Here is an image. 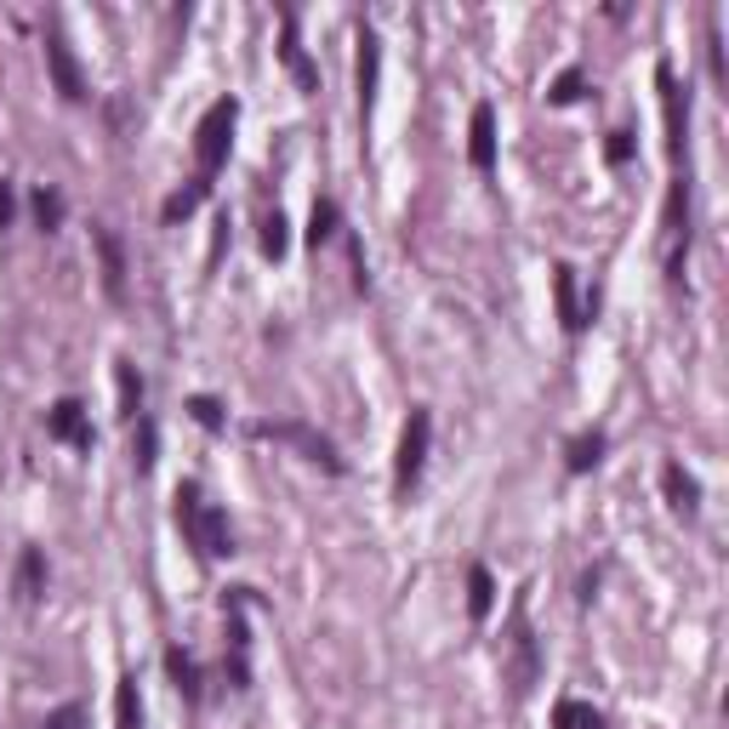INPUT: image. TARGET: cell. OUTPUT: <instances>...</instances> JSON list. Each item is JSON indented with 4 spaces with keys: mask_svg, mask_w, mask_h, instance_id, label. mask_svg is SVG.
<instances>
[{
    "mask_svg": "<svg viewBox=\"0 0 729 729\" xmlns=\"http://www.w3.org/2000/svg\"><path fill=\"white\" fill-rule=\"evenodd\" d=\"M542 678V656H536V633L524 627V604L513 610V696H530V684Z\"/></svg>",
    "mask_w": 729,
    "mask_h": 729,
    "instance_id": "cell-9",
    "label": "cell"
},
{
    "mask_svg": "<svg viewBox=\"0 0 729 729\" xmlns=\"http://www.w3.org/2000/svg\"><path fill=\"white\" fill-rule=\"evenodd\" d=\"M491 610H496V581H491V570H484V564H473L467 570V615L484 621Z\"/></svg>",
    "mask_w": 729,
    "mask_h": 729,
    "instance_id": "cell-21",
    "label": "cell"
},
{
    "mask_svg": "<svg viewBox=\"0 0 729 729\" xmlns=\"http://www.w3.org/2000/svg\"><path fill=\"white\" fill-rule=\"evenodd\" d=\"M427 445H433V416L427 405H416L405 416V433H400V456H394V491L411 496L422 484V467H427Z\"/></svg>",
    "mask_w": 729,
    "mask_h": 729,
    "instance_id": "cell-3",
    "label": "cell"
},
{
    "mask_svg": "<svg viewBox=\"0 0 729 729\" xmlns=\"http://www.w3.org/2000/svg\"><path fill=\"white\" fill-rule=\"evenodd\" d=\"M12 217H18V194H12V183H7V177H0V228H7Z\"/></svg>",
    "mask_w": 729,
    "mask_h": 729,
    "instance_id": "cell-32",
    "label": "cell"
},
{
    "mask_svg": "<svg viewBox=\"0 0 729 729\" xmlns=\"http://www.w3.org/2000/svg\"><path fill=\"white\" fill-rule=\"evenodd\" d=\"M359 120H371V109H376V80H382V40H376V29L365 23L359 29Z\"/></svg>",
    "mask_w": 729,
    "mask_h": 729,
    "instance_id": "cell-11",
    "label": "cell"
},
{
    "mask_svg": "<svg viewBox=\"0 0 729 729\" xmlns=\"http://www.w3.org/2000/svg\"><path fill=\"white\" fill-rule=\"evenodd\" d=\"M252 433L257 440H274V445H297L308 462H319L325 473H343V456H336V445L325 440L319 427H308V422H252Z\"/></svg>",
    "mask_w": 729,
    "mask_h": 729,
    "instance_id": "cell-4",
    "label": "cell"
},
{
    "mask_svg": "<svg viewBox=\"0 0 729 729\" xmlns=\"http://www.w3.org/2000/svg\"><path fill=\"white\" fill-rule=\"evenodd\" d=\"M46 433H52V440H63V445H75V451H91V445H97L91 411H86L80 400H58L52 411H46Z\"/></svg>",
    "mask_w": 729,
    "mask_h": 729,
    "instance_id": "cell-8",
    "label": "cell"
},
{
    "mask_svg": "<svg viewBox=\"0 0 729 729\" xmlns=\"http://www.w3.org/2000/svg\"><path fill=\"white\" fill-rule=\"evenodd\" d=\"M467 160H473V171H496V109H491V104H473Z\"/></svg>",
    "mask_w": 729,
    "mask_h": 729,
    "instance_id": "cell-10",
    "label": "cell"
},
{
    "mask_svg": "<svg viewBox=\"0 0 729 729\" xmlns=\"http://www.w3.org/2000/svg\"><path fill=\"white\" fill-rule=\"evenodd\" d=\"M633 149H639V142H633V131H610V142H604V160H610V166H627V160H633Z\"/></svg>",
    "mask_w": 729,
    "mask_h": 729,
    "instance_id": "cell-30",
    "label": "cell"
},
{
    "mask_svg": "<svg viewBox=\"0 0 729 729\" xmlns=\"http://www.w3.org/2000/svg\"><path fill=\"white\" fill-rule=\"evenodd\" d=\"M581 91H588V75H581V69H564V75L548 86V104L570 109V104H581Z\"/></svg>",
    "mask_w": 729,
    "mask_h": 729,
    "instance_id": "cell-28",
    "label": "cell"
},
{
    "mask_svg": "<svg viewBox=\"0 0 729 729\" xmlns=\"http://www.w3.org/2000/svg\"><path fill=\"white\" fill-rule=\"evenodd\" d=\"M279 58H285V69L297 75V86L303 91H319V69L308 63V52H303V40H297V18L285 12V40H279Z\"/></svg>",
    "mask_w": 729,
    "mask_h": 729,
    "instance_id": "cell-14",
    "label": "cell"
},
{
    "mask_svg": "<svg viewBox=\"0 0 729 729\" xmlns=\"http://www.w3.org/2000/svg\"><path fill=\"white\" fill-rule=\"evenodd\" d=\"M553 290H559V319H564V331L581 336V331L593 325V314H599V290H588V303H581V297H575V268H570V263L553 268Z\"/></svg>",
    "mask_w": 729,
    "mask_h": 729,
    "instance_id": "cell-6",
    "label": "cell"
},
{
    "mask_svg": "<svg viewBox=\"0 0 729 729\" xmlns=\"http://www.w3.org/2000/svg\"><path fill=\"white\" fill-rule=\"evenodd\" d=\"M604 445H610V440H604V433H599V427H588V433H575V440L564 445V467H570V473H593V467L604 462Z\"/></svg>",
    "mask_w": 729,
    "mask_h": 729,
    "instance_id": "cell-16",
    "label": "cell"
},
{
    "mask_svg": "<svg viewBox=\"0 0 729 729\" xmlns=\"http://www.w3.org/2000/svg\"><path fill=\"white\" fill-rule=\"evenodd\" d=\"M91 246H97V257H104V290L115 303H126V252H120V239L104 223H91Z\"/></svg>",
    "mask_w": 729,
    "mask_h": 729,
    "instance_id": "cell-12",
    "label": "cell"
},
{
    "mask_svg": "<svg viewBox=\"0 0 729 729\" xmlns=\"http://www.w3.org/2000/svg\"><path fill=\"white\" fill-rule=\"evenodd\" d=\"M188 416L200 422L206 433H223V427H228V416H223V405H217L211 394H194V400H188Z\"/></svg>",
    "mask_w": 729,
    "mask_h": 729,
    "instance_id": "cell-29",
    "label": "cell"
},
{
    "mask_svg": "<svg viewBox=\"0 0 729 729\" xmlns=\"http://www.w3.org/2000/svg\"><path fill=\"white\" fill-rule=\"evenodd\" d=\"M553 729H604V718H599V707H593V701L564 696V701L553 707Z\"/></svg>",
    "mask_w": 729,
    "mask_h": 729,
    "instance_id": "cell-22",
    "label": "cell"
},
{
    "mask_svg": "<svg viewBox=\"0 0 729 729\" xmlns=\"http://www.w3.org/2000/svg\"><path fill=\"white\" fill-rule=\"evenodd\" d=\"M46 69H52V86H58L63 104H86V75H80V63H75V52H69V40H63L58 29L46 35Z\"/></svg>",
    "mask_w": 729,
    "mask_h": 729,
    "instance_id": "cell-7",
    "label": "cell"
},
{
    "mask_svg": "<svg viewBox=\"0 0 729 729\" xmlns=\"http://www.w3.org/2000/svg\"><path fill=\"white\" fill-rule=\"evenodd\" d=\"M40 729H86V707H58V712L46 718Z\"/></svg>",
    "mask_w": 729,
    "mask_h": 729,
    "instance_id": "cell-31",
    "label": "cell"
},
{
    "mask_svg": "<svg viewBox=\"0 0 729 729\" xmlns=\"http://www.w3.org/2000/svg\"><path fill=\"white\" fill-rule=\"evenodd\" d=\"M166 672H171V684H177V696L194 707L206 696V684H200V667H194V656L188 650H166Z\"/></svg>",
    "mask_w": 729,
    "mask_h": 729,
    "instance_id": "cell-17",
    "label": "cell"
},
{
    "mask_svg": "<svg viewBox=\"0 0 729 729\" xmlns=\"http://www.w3.org/2000/svg\"><path fill=\"white\" fill-rule=\"evenodd\" d=\"M285 252H290V223H285V211H268L263 217V257L279 263Z\"/></svg>",
    "mask_w": 729,
    "mask_h": 729,
    "instance_id": "cell-27",
    "label": "cell"
},
{
    "mask_svg": "<svg viewBox=\"0 0 729 729\" xmlns=\"http://www.w3.org/2000/svg\"><path fill=\"white\" fill-rule=\"evenodd\" d=\"M171 513H177V530L188 536V548H200L206 559H228L234 553V530H228V513L217 502L200 496V484L183 479L177 496H171Z\"/></svg>",
    "mask_w": 729,
    "mask_h": 729,
    "instance_id": "cell-1",
    "label": "cell"
},
{
    "mask_svg": "<svg viewBox=\"0 0 729 729\" xmlns=\"http://www.w3.org/2000/svg\"><path fill=\"white\" fill-rule=\"evenodd\" d=\"M234 120H239V97H217V104L200 115L194 126V160H200V177L211 183L228 160V142H234Z\"/></svg>",
    "mask_w": 729,
    "mask_h": 729,
    "instance_id": "cell-2",
    "label": "cell"
},
{
    "mask_svg": "<svg viewBox=\"0 0 729 729\" xmlns=\"http://www.w3.org/2000/svg\"><path fill=\"white\" fill-rule=\"evenodd\" d=\"M661 491H667V508H672L678 519H696V513H701V484H696V473H684L678 462L661 467Z\"/></svg>",
    "mask_w": 729,
    "mask_h": 729,
    "instance_id": "cell-13",
    "label": "cell"
},
{
    "mask_svg": "<svg viewBox=\"0 0 729 729\" xmlns=\"http://www.w3.org/2000/svg\"><path fill=\"white\" fill-rule=\"evenodd\" d=\"M40 593H46V553H40V548H23V559H18V599L35 604Z\"/></svg>",
    "mask_w": 729,
    "mask_h": 729,
    "instance_id": "cell-19",
    "label": "cell"
},
{
    "mask_svg": "<svg viewBox=\"0 0 729 729\" xmlns=\"http://www.w3.org/2000/svg\"><path fill=\"white\" fill-rule=\"evenodd\" d=\"M656 86H661V115H667V155L672 160H684V131H690V97L684 86H678L672 63L656 69Z\"/></svg>",
    "mask_w": 729,
    "mask_h": 729,
    "instance_id": "cell-5",
    "label": "cell"
},
{
    "mask_svg": "<svg viewBox=\"0 0 729 729\" xmlns=\"http://www.w3.org/2000/svg\"><path fill=\"white\" fill-rule=\"evenodd\" d=\"M29 211H35L40 234H58V228H63V211H69V206H63V194H58V188H46V183H40V188L29 194Z\"/></svg>",
    "mask_w": 729,
    "mask_h": 729,
    "instance_id": "cell-20",
    "label": "cell"
},
{
    "mask_svg": "<svg viewBox=\"0 0 729 729\" xmlns=\"http://www.w3.org/2000/svg\"><path fill=\"white\" fill-rule=\"evenodd\" d=\"M661 223H667V234H672V246H690V183H684V177H672Z\"/></svg>",
    "mask_w": 729,
    "mask_h": 729,
    "instance_id": "cell-15",
    "label": "cell"
},
{
    "mask_svg": "<svg viewBox=\"0 0 729 729\" xmlns=\"http://www.w3.org/2000/svg\"><path fill=\"white\" fill-rule=\"evenodd\" d=\"M115 729H142V701H137V678L115 684Z\"/></svg>",
    "mask_w": 729,
    "mask_h": 729,
    "instance_id": "cell-25",
    "label": "cell"
},
{
    "mask_svg": "<svg viewBox=\"0 0 729 729\" xmlns=\"http://www.w3.org/2000/svg\"><path fill=\"white\" fill-rule=\"evenodd\" d=\"M131 462H137V473H149V467L160 462V427H155V416H137V445H131Z\"/></svg>",
    "mask_w": 729,
    "mask_h": 729,
    "instance_id": "cell-24",
    "label": "cell"
},
{
    "mask_svg": "<svg viewBox=\"0 0 729 729\" xmlns=\"http://www.w3.org/2000/svg\"><path fill=\"white\" fill-rule=\"evenodd\" d=\"M115 382H120V416L137 422V416H142V376H137V365H131V359H115Z\"/></svg>",
    "mask_w": 729,
    "mask_h": 729,
    "instance_id": "cell-23",
    "label": "cell"
},
{
    "mask_svg": "<svg viewBox=\"0 0 729 729\" xmlns=\"http://www.w3.org/2000/svg\"><path fill=\"white\" fill-rule=\"evenodd\" d=\"M336 228H343V211H336V200H314V217H308V246L319 252Z\"/></svg>",
    "mask_w": 729,
    "mask_h": 729,
    "instance_id": "cell-26",
    "label": "cell"
},
{
    "mask_svg": "<svg viewBox=\"0 0 729 729\" xmlns=\"http://www.w3.org/2000/svg\"><path fill=\"white\" fill-rule=\"evenodd\" d=\"M206 194H211V183H206V177H194L188 188H177V194H166V206H160V223H166V228H177L183 217H194V206H200V200H206Z\"/></svg>",
    "mask_w": 729,
    "mask_h": 729,
    "instance_id": "cell-18",
    "label": "cell"
}]
</instances>
